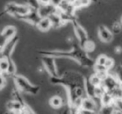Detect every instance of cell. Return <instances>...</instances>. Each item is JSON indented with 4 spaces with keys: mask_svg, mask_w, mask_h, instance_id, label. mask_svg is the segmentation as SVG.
Masks as SVG:
<instances>
[{
    "mask_svg": "<svg viewBox=\"0 0 122 114\" xmlns=\"http://www.w3.org/2000/svg\"><path fill=\"white\" fill-rule=\"evenodd\" d=\"M49 82L54 85H61L67 89L68 107L70 113H78L81 107L82 100L86 96L85 77L75 71H66L62 75L49 77Z\"/></svg>",
    "mask_w": 122,
    "mask_h": 114,
    "instance_id": "1",
    "label": "cell"
},
{
    "mask_svg": "<svg viewBox=\"0 0 122 114\" xmlns=\"http://www.w3.org/2000/svg\"><path fill=\"white\" fill-rule=\"evenodd\" d=\"M41 56H52L54 57H66L73 59L74 61L85 67H93L95 61L89 57L88 52L80 45L78 43H75L70 50H40L39 51Z\"/></svg>",
    "mask_w": 122,
    "mask_h": 114,
    "instance_id": "2",
    "label": "cell"
},
{
    "mask_svg": "<svg viewBox=\"0 0 122 114\" xmlns=\"http://www.w3.org/2000/svg\"><path fill=\"white\" fill-rule=\"evenodd\" d=\"M11 77L14 80L15 86L19 88L20 92L30 94V95H37L40 90V87L39 85L31 83L30 81L24 76L15 73Z\"/></svg>",
    "mask_w": 122,
    "mask_h": 114,
    "instance_id": "3",
    "label": "cell"
},
{
    "mask_svg": "<svg viewBox=\"0 0 122 114\" xmlns=\"http://www.w3.org/2000/svg\"><path fill=\"white\" fill-rule=\"evenodd\" d=\"M4 10L7 14H10L16 18L19 15H24L30 11V8L24 4H17L14 2H9L4 7Z\"/></svg>",
    "mask_w": 122,
    "mask_h": 114,
    "instance_id": "4",
    "label": "cell"
},
{
    "mask_svg": "<svg viewBox=\"0 0 122 114\" xmlns=\"http://www.w3.org/2000/svg\"><path fill=\"white\" fill-rule=\"evenodd\" d=\"M73 25L74 30H75V33L76 35V38L78 39V42L80 43V45L81 47H83L85 45V43L89 40V37H88V33L85 31V29L80 25V24L78 22V19L76 17H75L70 22Z\"/></svg>",
    "mask_w": 122,
    "mask_h": 114,
    "instance_id": "5",
    "label": "cell"
},
{
    "mask_svg": "<svg viewBox=\"0 0 122 114\" xmlns=\"http://www.w3.org/2000/svg\"><path fill=\"white\" fill-rule=\"evenodd\" d=\"M55 59L56 57H52V56H42V63L44 67V69L47 71L48 73L51 77L59 76L55 63Z\"/></svg>",
    "mask_w": 122,
    "mask_h": 114,
    "instance_id": "6",
    "label": "cell"
},
{
    "mask_svg": "<svg viewBox=\"0 0 122 114\" xmlns=\"http://www.w3.org/2000/svg\"><path fill=\"white\" fill-rule=\"evenodd\" d=\"M15 35H17V28L14 26H6L3 29L2 32L0 33V51L3 48L4 44Z\"/></svg>",
    "mask_w": 122,
    "mask_h": 114,
    "instance_id": "7",
    "label": "cell"
},
{
    "mask_svg": "<svg viewBox=\"0 0 122 114\" xmlns=\"http://www.w3.org/2000/svg\"><path fill=\"white\" fill-rule=\"evenodd\" d=\"M16 19H19L21 21H24L26 23H29V24H32L34 26H36L38 24V23L39 22V20L41 19V16L39 15L38 10L30 9V11L28 14H24V15L17 16Z\"/></svg>",
    "mask_w": 122,
    "mask_h": 114,
    "instance_id": "8",
    "label": "cell"
},
{
    "mask_svg": "<svg viewBox=\"0 0 122 114\" xmlns=\"http://www.w3.org/2000/svg\"><path fill=\"white\" fill-rule=\"evenodd\" d=\"M98 36L100 41L105 43L112 42L114 38V34L112 31L110 30L105 25H100L98 27Z\"/></svg>",
    "mask_w": 122,
    "mask_h": 114,
    "instance_id": "9",
    "label": "cell"
},
{
    "mask_svg": "<svg viewBox=\"0 0 122 114\" xmlns=\"http://www.w3.org/2000/svg\"><path fill=\"white\" fill-rule=\"evenodd\" d=\"M38 11H39V14L41 16V18L49 17L51 14L58 12V8L51 4H40V7Z\"/></svg>",
    "mask_w": 122,
    "mask_h": 114,
    "instance_id": "10",
    "label": "cell"
},
{
    "mask_svg": "<svg viewBox=\"0 0 122 114\" xmlns=\"http://www.w3.org/2000/svg\"><path fill=\"white\" fill-rule=\"evenodd\" d=\"M36 27H37L38 29H39V31H41V32H48V31L52 28V23H51L49 17L41 18V19L39 20V22L38 23Z\"/></svg>",
    "mask_w": 122,
    "mask_h": 114,
    "instance_id": "11",
    "label": "cell"
},
{
    "mask_svg": "<svg viewBox=\"0 0 122 114\" xmlns=\"http://www.w3.org/2000/svg\"><path fill=\"white\" fill-rule=\"evenodd\" d=\"M49 18L50 19L51 23H52V28H61L62 26H64L66 24L62 19L61 16L59 15V14L58 12L51 14Z\"/></svg>",
    "mask_w": 122,
    "mask_h": 114,
    "instance_id": "12",
    "label": "cell"
},
{
    "mask_svg": "<svg viewBox=\"0 0 122 114\" xmlns=\"http://www.w3.org/2000/svg\"><path fill=\"white\" fill-rule=\"evenodd\" d=\"M49 103L51 106V107H53V108L59 109L64 105V101L60 96L55 95L50 97V99L49 101Z\"/></svg>",
    "mask_w": 122,
    "mask_h": 114,
    "instance_id": "13",
    "label": "cell"
},
{
    "mask_svg": "<svg viewBox=\"0 0 122 114\" xmlns=\"http://www.w3.org/2000/svg\"><path fill=\"white\" fill-rule=\"evenodd\" d=\"M114 97L109 92L105 91V93L100 97V103L101 106H107V105H112L114 103Z\"/></svg>",
    "mask_w": 122,
    "mask_h": 114,
    "instance_id": "14",
    "label": "cell"
},
{
    "mask_svg": "<svg viewBox=\"0 0 122 114\" xmlns=\"http://www.w3.org/2000/svg\"><path fill=\"white\" fill-rule=\"evenodd\" d=\"M23 4L29 6L30 9H36V10H39V7H40L39 0H23Z\"/></svg>",
    "mask_w": 122,
    "mask_h": 114,
    "instance_id": "15",
    "label": "cell"
},
{
    "mask_svg": "<svg viewBox=\"0 0 122 114\" xmlns=\"http://www.w3.org/2000/svg\"><path fill=\"white\" fill-rule=\"evenodd\" d=\"M105 91L106 90L105 89V87H103L102 84L100 86H96V87H95V100L96 101L100 100V97L105 93Z\"/></svg>",
    "mask_w": 122,
    "mask_h": 114,
    "instance_id": "16",
    "label": "cell"
},
{
    "mask_svg": "<svg viewBox=\"0 0 122 114\" xmlns=\"http://www.w3.org/2000/svg\"><path fill=\"white\" fill-rule=\"evenodd\" d=\"M9 69V61L7 58L0 57V72L3 73H7Z\"/></svg>",
    "mask_w": 122,
    "mask_h": 114,
    "instance_id": "17",
    "label": "cell"
},
{
    "mask_svg": "<svg viewBox=\"0 0 122 114\" xmlns=\"http://www.w3.org/2000/svg\"><path fill=\"white\" fill-rule=\"evenodd\" d=\"M88 79L94 86H95V87H96V86H100L102 84V79L100 78L95 72L94 74H92L90 77H88Z\"/></svg>",
    "mask_w": 122,
    "mask_h": 114,
    "instance_id": "18",
    "label": "cell"
},
{
    "mask_svg": "<svg viewBox=\"0 0 122 114\" xmlns=\"http://www.w3.org/2000/svg\"><path fill=\"white\" fill-rule=\"evenodd\" d=\"M114 112L113 113H122V99L114 100Z\"/></svg>",
    "mask_w": 122,
    "mask_h": 114,
    "instance_id": "19",
    "label": "cell"
},
{
    "mask_svg": "<svg viewBox=\"0 0 122 114\" xmlns=\"http://www.w3.org/2000/svg\"><path fill=\"white\" fill-rule=\"evenodd\" d=\"M82 48H83L85 49L87 52H91L95 49V42H94V41L89 39V40L85 43V45H84Z\"/></svg>",
    "mask_w": 122,
    "mask_h": 114,
    "instance_id": "20",
    "label": "cell"
},
{
    "mask_svg": "<svg viewBox=\"0 0 122 114\" xmlns=\"http://www.w3.org/2000/svg\"><path fill=\"white\" fill-rule=\"evenodd\" d=\"M114 75L115 76V77L117 78V80L122 84V62H120L118 65V67H116L115 71V73Z\"/></svg>",
    "mask_w": 122,
    "mask_h": 114,
    "instance_id": "21",
    "label": "cell"
},
{
    "mask_svg": "<svg viewBox=\"0 0 122 114\" xmlns=\"http://www.w3.org/2000/svg\"><path fill=\"white\" fill-rule=\"evenodd\" d=\"M114 108H115L114 107V104L107 106H101L99 112H100V113H113Z\"/></svg>",
    "mask_w": 122,
    "mask_h": 114,
    "instance_id": "22",
    "label": "cell"
},
{
    "mask_svg": "<svg viewBox=\"0 0 122 114\" xmlns=\"http://www.w3.org/2000/svg\"><path fill=\"white\" fill-rule=\"evenodd\" d=\"M121 23H115V24L112 25V29H111V31H112V33H113V34L115 33V34H117V33H119L121 31Z\"/></svg>",
    "mask_w": 122,
    "mask_h": 114,
    "instance_id": "23",
    "label": "cell"
},
{
    "mask_svg": "<svg viewBox=\"0 0 122 114\" xmlns=\"http://www.w3.org/2000/svg\"><path fill=\"white\" fill-rule=\"evenodd\" d=\"M107 58H108V57H107L106 55H105V54H101V55H100L98 57H97V59L95 60V63L101 64V65H105Z\"/></svg>",
    "mask_w": 122,
    "mask_h": 114,
    "instance_id": "24",
    "label": "cell"
},
{
    "mask_svg": "<svg viewBox=\"0 0 122 114\" xmlns=\"http://www.w3.org/2000/svg\"><path fill=\"white\" fill-rule=\"evenodd\" d=\"M114 65H115V61H114L111 57H108V58H107L106 62H105V66L106 67V68L108 69L109 71H110L113 68Z\"/></svg>",
    "mask_w": 122,
    "mask_h": 114,
    "instance_id": "25",
    "label": "cell"
},
{
    "mask_svg": "<svg viewBox=\"0 0 122 114\" xmlns=\"http://www.w3.org/2000/svg\"><path fill=\"white\" fill-rule=\"evenodd\" d=\"M6 85V80L4 76V73L0 72V90L3 89Z\"/></svg>",
    "mask_w": 122,
    "mask_h": 114,
    "instance_id": "26",
    "label": "cell"
},
{
    "mask_svg": "<svg viewBox=\"0 0 122 114\" xmlns=\"http://www.w3.org/2000/svg\"><path fill=\"white\" fill-rule=\"evenodd\" d=\"M62 1H63V0H50V4L58 8L59 6V4L62 3Z\"/></svg>",
    "mask_w": 122,
    "mask_h": 114,
    "instance_id": "27",
    "label": "cell"
},
{
    "mask_svg": "<svg viewBox=\"0 0 122 114\" xmlns=\"http://www.w3.org/2000/svg\"><path fill=\"white\" fill-rule=\"evenodd\" d=\"M115 53H117V54L120 53V52H122V48L120 47H115Z\"/></svg>",
    "mask_w": 122,
    "mask_h": 114,
    "instance_id": "28",
    "label": "cell"
},
{
    "mask_svg": "<svg viewBox=\"0 0 122 114\" xmlns=\"http://www.w3.org/2000/svg\"><path fill=\"white\" fill-rule=\"evenodd\" d=\"M40 4H50V0H39Z\"/></svg>",
    "mask_w": 122,
    "mask_h": 114,
    "instance_id": "29",
    "label": "cell"
},
{
    "mask_svg": "<svg viewBox=\"0 0 122 114\" xmlns=\"http://www.w3.org/2000/svg\"><path fill=\"white\" fill-rule=\"evenodd\" d=\"M5 14H7V13H6V11H5V10L2 11V12H0V18L3 17L4 15H5Z\"/></svg>",
    "mask_w": 122,
    "mask_h": 114,
    "instance_id": "30",
    "label": "cell"
},
{
    "mask_svg": "<svg viewBox=\"0 0 122 114\" xmlns=\"http://www.w3.org/2000/svg\"><path fill=\"white\" fill-rule=\"evenodd\" d=\"M120 23H121V24H122V16H121V19H120Z\"/></svg>",
    "mask_w": 122,
    "mask_h": 114,
    "instance_id": "31",
    "label": "cell"
}]
</instances>
